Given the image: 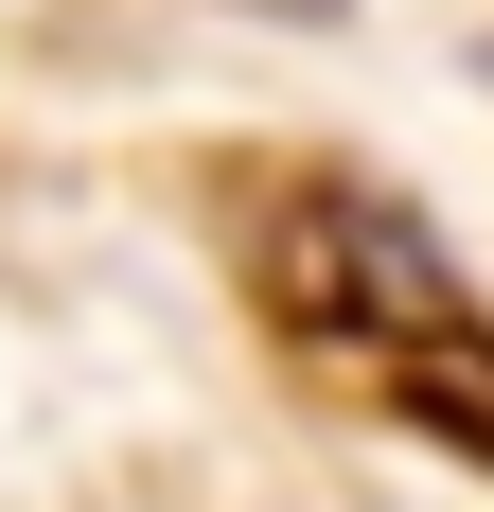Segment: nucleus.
Masks as SVG:
<instances>
[{
  "label": "nucleus",
  "mask_w": 494,
  "mask_h": 512,
  "mask_svg": "<svg viewBox=\"0 0 494 512\" xmlns=\"http://www.w3.org/2000/svg\"><path fill=\"white\" fill-rule=\"evenodd\" d=\"M265 318H283L336 389H371V407H406L424 442L494 460V301L459 283V248L406 195H300L283 230H265Z\"/></svg>",
  "instance_id": "obj_1"
},
{
  "label": "nucleus",
  "mask_w": 494,
  "mask_h": 512,
  "mask_svg": "<svg viewBox=\"0 0 494 512\" xmlns=\"http://www.w3.org/2000/svg\"><path fill=\"white\" fill-rule=\"evenodd\" d=\"M247 18H283V36H336V18H353V0H247Z\"/></svg>",
  "instance_id": "obj_2"
},
{
  "label": "nucleus",
  "mask_w": 494,
  "mask_h": 512,
  "mask_svg": "<svg viewBox=\"0 0 494 512\" xmlns=\"http://www.w3.org/2000/svg\"><path fill=\"white\" fill-rule=\"evenodd\" d=\"M477 71H494V53H477Z\"/></svg>",
  "instance_id": "obj_3"
}]
</instances>
